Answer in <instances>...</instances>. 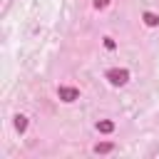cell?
<instances>
[{"label": "cell", "mask_w": 159, "mask_h": 159, "mask_svg": "<svg viewBox=\"0 0 159 159\" xmlns=\"http://www.w3.org/2000/svg\"><path fill=\"white\" fill-rule=\"evenodd\" d=\"M97 132L99 134H112L114 132V122L112 119H99L97 122Z\"/></svg>", "instance_id": "obj_6"}, {"label": "cell", "mask_w": 159, "mask_h": 159, "mask_svg": "<svg viewBox=\"0 0 159 159\" xmlns=\"http://www.w3.org/2000/svg\"><path fill=\"white\" fill-rule=\"evenodd\" d=\"M117 147H114V142H99V144H94L92 147V152L94 154H109V152H114Z\"/></svg>", "instance_id": "obj_4"}, {"label": "cell", "mask_w": 159, "mask_h": 159, "mask_svg": "<svg viewBox=\"0 0 159 159\" xmlns=\"http://www.w3.org/2000/svg\"><path fill=\"white\" fill-rule=\"evenodd\" d=\"M104 80L112 84V87H124L129 80H132V72L127 67H109L104 72Z\"/></svg>", "instance_id": "obj_1"}, {"label": "cell", "mask_w": 159, "mask_h": 159, "mask_svg": "<svg viewBox=\"0 0 159 159\" xmlns=\"http://www.w3.org/2000/svg\"><path fill=\"white\" fill-rule=\"evenodd\" d=\"M142 20H144L147 27H159V15H154L152 10H144L142 12Z\"/></svg>", "instance_id": "obj_5"}, {"label": "cell", "mask_w": 159, "mask_h": 159, "mask_svg": "<svg viewBox=\"0 0 159 159\" xmlns=\"http://www.w3.org/2000/svg\"><path fill=\"white\" fill-rule=\"evenodd\" d=\"M27 124H30V122H27L25 114H15V117H12V127H15L17 134H25V132H27Z\"/></svg>", "instance_id": "obj_3"}, {"label": "cell", "mask_w": 159, "mask_h": 159, "mask_svg": "<svg viewBox=\"0 0 159 159\" xmlns=\"http://www.w3.org/2000/svg\"><path fill=\"white\" fill-rule=\"evenodd\" d=\"M109 2L112 0H94L92 5H94V10H104V7H109Z\"/></svg>", "instance_id": "obj_7"}, {"label": "cell", "mask_w": 159, "mask_h": 159, "mask_svg": "<svg viewBox=\"0 0 159 159\" xmlns=\"http://www.w3.org/2000/svg\"><path fill=\"white\" fill-rule=\"evenodd\" d=\"M102 45H104L107 50H114V47H117V42H114L112 37H102Z\"/></svg>", "instance_id": "obj_8"}, {"label": "cell", "mask_w": 159, "mask_h": 159, "mask_svg": "<svg viewBox=\"0 0 159 159\" xmlns=\"http://www.w3.org/2000/svg\"><path fill=\"white\" fill-rule=\"evenodd\" d=\"M57 97H60V102L72 104V102L80 99V89H77V87H70V84H60V87H57Z\"/></svg>", "instance_id": "obj_2"}]
</instances>
